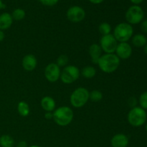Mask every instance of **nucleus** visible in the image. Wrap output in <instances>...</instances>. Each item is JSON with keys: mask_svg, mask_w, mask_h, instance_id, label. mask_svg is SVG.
I'll use <instances>...</instances> for the list:
<instances>
[{"mask_svg": "<svg viewBox=\"0 0 147 147\" xmlns=\"http://www.w3.org/2000/svg\"><path fill=\"white\" fill-rule=\"evenodd\" d=\"M139 104L140 107L144 109L145 111L147 110V91L144 92L139 97Z\"/></svg>", "mask_w": 147, "mask_h": 147, "instance_id": "25", "label": "nucleus"}, {"mask_svg": "<svg viewBox=\"0 0 147 147\" xmlns=\"http://www.w3.org/2000/svg\"><path fill=\"white\" fill-rule=\"evenodd\" d=\"M66 16L69 21L73 23H78L86 17V11L80 6H72L67 9Z\"/></svg>", "mask_w": 147, "mask_h": 147, "instance_id": "9", "label": "nucleus"}, {"mask_svg": "<svg viewBox=\"0 0 147 147\" xmlns=\"http://www.w3.org/2000/svg\"><path fill=\"white\" fill-rule=\"evenodd\" d=\"M98 30L99 32L102 34V36L107 35L111 32V26L109 23L103 22L99 25Z\"/></svg>", "mask_w": 147, "mask_h": 147, "instance_id": "22", "label": "nucleus"}, {"mask_svg": "<svg viewBox=\"0 0 147 147\" xmlns=\"http://www.w3.org/2000/svg\"><path fill=\"white\" fill-rule=\"evenodd\" d=\"M80 71L75 65H67L63 68L60 74V80L65 84H71L79 78Z\"/></svg>", "mask_w": 147, "mask_h": 147, "instance_id": "7", "label": "nucleus"}, {"mask_svg": "<svg viewBox=\"0 0 147 147\" xmlns=\"http://www.w3.org/2000/svg\"><path fill=\"white\" fill-rule=\"evenodd\" d=\"M103 98V94L98 90H93L89 93V99L93 102H99Z\"/></svg>", "mask_w": 147, "mask_h": 147, "instance_id": "23", "label": "nucleus"}, {"mask_svg": "<svg viewBox=\"0 0 147 147\" xmlns=\"http://www.w3.org/2000/svg\"><path fill=\"white\" fill-rule=\"evenodd\" d=\"M4 37H5V34H4V31H2V30H0V42L4 40Z\"/></svg>", "mask_w": 147, "mask_h": 147, "instance_id": "33", "label": "nucleus"}, {"mask_svg": "<svg viewBox=\"0 0 147 147\" xmlns=\"http://www.w3.org/2000/svg\"><path fill=\"white\" fill-rule=\"evenodd\" d=\"M131 42L134 46L136 47H143L147 43V38L143 34H136L131 37Z\"/></svg>", "mask_w": 147, "mask_h": 147, "instance_id": "17", "label": "nucleus"}, {"mask_svg": "<svg viewBox=\"0 0 147 147\" xmlns=\"http://www.w3.org/2000/svg\"><path fill=\"white\" fill-rule=\"evenodd\" d=\"M129 105H130V106H131L132 108H134L136 106V103H137V100H136V98H131L129 99Z\"/></svg>", "mask_w": 147, "mask_h": 147, "instance_id": "28", "label": "nucleus"}, {"mask_svg": "<svg viewBox=\"0 0 147 147\" xmlns=\"http://www.w3.org/2000/svg\"><path fill=\"white\" fill-rule=\"evenodd\" d=\"M17 147H27V144L25 141H21L17 144Z\"/></svg>", "mask_w": 147, "mask_h": 147, "instance_id": "30", "label": "nucleus"}, {"mask_svg": "<svg viewBox=\"0 0 147 147\" xmlns=\"http://www.w3.org/2000/svg\"><path fill=\"white\" fill-rule=\"evenodd\" d=\"M128 122L134 127H140L146 123L147 113L146 111L140 106L131 108L127 116Z\"/></svg>", "mask_w": 147, "mask_h": 147, "instance_id": "3", "label": "nucleus"}, {"mask_svg": "<svg viewBox=\"0 0 147 147\" xmlns=\"http://www.w3.org/2000/svg\"><path fill=\"white\" fill-rule=\"evenodd\" d=\"M125 17L127 23L137 24L142 22L144 18V12L139 5H132L129 7L125 14Z\"/></svg>", "mask_w": 147, "mask_h": 147, "instance_id": "6", "label": "nucleus"}, {"mask_svg": "<svg viewBox=\"0 0 147 147\" xmlns=\"http://www.w3.org/2000/svg\"><path fill=\"white\" fill-rule=\"evenodd\" d=\"M144 52L145 54L147 55V43L146 44V45L144 47Z\"/></svg>", "mask_w": 147, "mask_h": 147, "instance_id": "35", "label": "nucleus"}, {"mask_svg": "<svg viewBox=\"0 0 147 147\" xmlns=\"http://www.w3.org/2000/svg\"><path fill=\"white\" fill-rule=\"evenodd\" d=\"M129 142V138L123 134H117L111 139V145L112 147H127Z\"/></svg>", "mask_w": 147, "mask_h": 147, "instance_id": "13", "label": "nucleus"}, {"mask_svg": "<svg viewBox=\"0 0 147 147\" xmlns=\"http://www.w3.org/2000/svg\"><path fill=\"white\" fill-rule=\"evenodd\" d=\"M11 15V17H12L13 20L20 21V20H22L25 17L26 12L23 9L17 8V9H15L12 11Z\"/></svg>", "mask_w": 147, "mask_h": 147, "instance_id": "21", "label": "nucleus"}, {"mask_svg": "<svg viewBox=\"0 0 147 147\" xmlns=\"http://www.w3.org/2000/svg\"><path fill=\"white\" fill-rule=\"evenodd\" d=\"M90 2H91L92 4H101L104 0H88Z\"/></svg>", "mask_w": 147, "mask_h": 147, "instance_id": "32", "label": "nucleus"}, {"mask_svg": "<svg viewBox=\"0 0 147 147\" xmlns=\"http://www.w3.org/2000/svg\"><path fill=\"white\" fill-rule=\"evenodd\" d=\"M69 59L66 55H61L59 56L57 59V63L56 64L59 66V67H65L67 66V63H68Z\"/></svg>", "mask_w": 147, "mask_h": 147, "instance_id": "24", "label": "nucleus"}, {"mask_svg": "<svg viewBox=\"0 0 147 147\" xmlns=\"http://www.w3.org/2000/svg\"><path fill=\"white\" fill-rule=\"evenodd\" d=\"M141 30L142 32L147 34V20H144L141 22Z\"/></svg>", "mask_w": 147, "mask_h": 147, "instance_id": "27", "label": "nucleus"}, {"mask_svg": "<svg viewBox=\"0 0 147 147\" xmlns=\"http://www.w3.org/2000/svg\"><path fill=\"white\" fill-rule=\"evenodd\" d=\"M42 4L47 7H53L58 3L59 0H38Z\"/></svg>", "mask_w": 147, "mask_h": 147, "instance_id": "26", "label": "nucleus"}, {"mask_svg": "<svg viewBox=\"0 0 147 147\" xmlns=\"http://www.w3.org/2000/svg\"><path fill=\"white\" fill-rule=\"evenodd\" d=\"M99 68L106 73L116 71L120 65V59L114 53L103 55L98 62Z\"/></svg>", "mask_w": 147, "mask_h": 147, "instance_id": "1", "label": "nucleus"}, {"mask_svg": "<svg viewBox=\"0 0 147 147\" xmlns=\"http://www.w3.org/2000/svg\"><path fill=\"white\" fill-rule=\"evenodd\" d=\"M90 92L85 88L80 87L76 88L72 93L70 101L72 106L76 109H80L84 106L89 100Z\"/></svg>", "mask_w": 147, "mask_h": 147, "instance_id": "5", "label": "nucleus"}, {"mask_svg": "<svg viewBox=\"0 0 147 147\" xmlns=\"http://www.w3.org/2000/svg\"><path fill=\"white\" fill-rule=\"evenodd\" d=\"M5 8V4L3 3L2 0H0V10L2 9Z\"/></svg>", "mask_w": 147, "mask_h": 147, "instance_id": "34", "label": "nucleus"}, {"mask_svg": "<svg viewBox=\"0 0 147 147\" xmlns=\"http://www.w3.org/2000/svg\"><path fill=\"white\" fill-rule=\"evenodd\" d=\"M118 41L116 40L114 36L112 34L103 35L100 40V45L102 51L106 53V54H111L116 51L118 45Z\"/></svg>", "mask_w": 147, "mask_h": 147, "instance_id": "8", "label": "nucleus"}, {"mask_svg": "<svg viewBox=\"0 0 147 147\" xmlns=\"http://www.w3.org/2000/svg\"><path fill=\"white\" fill-rule=\"evenodd\" d=\"M0 146L1 147H14V139L8 134L2 135L0 136Z\"/></svg>", "mask_w": 147, "mask_h": 147, "instance_id": "19", "label": "nucleus"}, {"mask_svg": "<svg viewBox=\"0 0 147 147\" xmlns=\"http://www.w3.org/2000/svg\"><path fill=\"white\" fill-rule=\"evenodd\" d=\"M42 108L46 112H52L55 111L56 107L55 100L50 96H45L40 102Z\"/></svg>", "mask_w": 147, "mask_h": 147, "instance_id": "16", "label": "nucleus"}, {"mask_svg": "<svg viewBox=\"0 0 147 147\" xmlns=\"http://www.w3.org/2000/svg\"><path fill=\"white\" fill-rule=\"evenodd\" d=\"M133 34L132 25L127 22H121L115 27L113 35L119 42H127L133 37Z\"/></svg>", "mask_w": 147, "mask_h": 147, "instance_id": "4", "label": "nucleus"}, {"mask_svg": "<svg viewBox=\"0 0 147 147\" xmlns=\"http://www.w3.org/2000/svg\"><path fill=\"white\" fill-rule=\"evenodd\" d=\"M23 68L27 71H32L36 68L37 65V60L34 55H26L22 61Z\"/></svg>", "mask_w": 147, "mask_h": 147, "instance_id": "12", "label": "nucleus"}, {"mask_svg": "<svg viewBox=\"0 0 147 147\" xmlns=\"http://www.w3.org/2000/svg\"><path fill=\"white\" fill-rule=\"evenodd\" d=\"M130 1L134 5H139V4H142L144 0H130Z\"/></svg>", "mask_w": 147, "mask_h": 147, "instance_id": "31", "label": "nucleus"}, {"mask_svg": "<svg viewBox=\"0 0 147 147\" xmlns=\"http://www.w3.org/2000/svg\"><path fill=\"white\" fill-rule=\"evenodd\" d=\"M29 147H42V146H38V145H32V146H30Z\"/></svg>", "mask_w": 147, "mask_h": 147, "instance_id": "36", "label": "nucleus"}, {"mask_svg": "<svg viewBox=\"0 0 147 147\" xmlns=\"http://www.w3.org/2000/svg\"><path fill=\"white\" fill-rule=\"evenodd\" d=\"M53 120L58 126H66L70 124L74 117L73 111L67 106L57 108L53 113Z\"/></svg>", "mask_w": 147, "mask_h": 147, "instance_id": "2", "label": "nucleus"}, {"mask_svg": "<svg viewBox=\"0 0 147 147\" xmlns=\"http://www.w3.org/2000/svg\"><path fill=\"white\" fill-rule=\"evenodd\" d=\"M115 52L119 59L126 60L131 56L132 47L128 42H119Z\"/></svg>", "mask_w": 147, "mask_h": 147, "instance_id": "11", "label": "nucleus"}, {"mask_svg": "<svg viewBox=\"0 0 147 147\" xmlns=\"http://www.w3.org/2000/svg\"><path fill=\"white\" fill-rule=\"evenodd\" d=\"M45 118L47 120H50L51 119H53V114L51 112H47V113L45 114Z\"/></svg>", "mask_w": 147, "mask_h": 147, "instance_id": "29", "label": "nucleus"}, {"mask_svg": "<svg viewBox=\"0 0 147 147\" xmlns=\"http://www.w3.org/2000/svg\"><path fill=\"white\" fill-rule=\"evenodd\" d=\"M60 67L55 63H50L45 68V77L50 83L57 81L60 79Z\"/></svg>", "mask_w": 147, "mask_h": 147, "instance_id": "10", "label": "nucleus"}, {"mask_svg": "<svg viewBox=\"0 0 147 147\" xmlns=\"http://www.w3.org/2000/svg\"><path fill=\"white\" fill-rule=\"evenodd\" d=\"M88 52L90 58H91L92 63L93 64H98L99 59L102 56V49L100 46L94 43L90 46Z\"/></svg>", "mask_w": 147, "mask_h": 147, "instance_id": "14", "label": "nucleus"}, {"mask_svg": "<svg viewBox=\"0 0 147 147\" xmlns=\"http://www.w3.org/2000/svg\"></svg>", "mask_w": 147, "mask_h": 147, "instance_id": "39", "label": "nucleus"}, {"mask_svg": "<svg viewBox=\"0 0 147 147\" xmlns=\"http://www.w3.org/2000/svg\"><path fill=\"white\" fill-rule=\"evenodd\" d=\"M146 38H147V37H146Z\"/></svg>", "mask_w": 147, "mask_h": 147, "instance_id": "38", "label": "nucleus"}, {"mask_svg": "<svg viewBox=\"0 0 147 147\" xmlns=\"http://www.w3.org/2000/svg\"><path fill=\"white\" fill-rule=\"evenodd\" d=\"M145 129H146V131H147V123L146 124V126H145Z\"/></svg>", "mask_w": 147, "mask_h": 147, "instance_id": "37", "label": "nucleus"}, {"mask_svg": "<svg viewBox=\"0 0 147 147\" xmlns=\"http://www.w3.org/2000/svg\"><path fill=\"white\" fill-rule=\"evenodd\" d=\"M13 23V19L8 12H4L0 14V30H7L10 28Z\"/></svg>", "mask_w": 147, "mask_h": 147, "instance_id": "15", "label": "nucleus"}, {"mask_svg": "<svg viewBox=\"0 0 147 147\" xmlns=\"http://www.w3.org/2000/svg\"><path fill=\"white\" fill-rule=\"evenodd\" d=\"M17 111H18L19 114L23 117H26V116H28L30 112V106H29L28 103L24 100L20 101L17 105Z\"/></svg>", "mask_w": 147, "mask_h": 147, "instance_id": "18", "label": "nucleus"}, {"mask_svg": "<svg viewBox=\"0 0 147 147\" xmlns=\"http://www.w3.org/2000/svg\"><path fill=\"white\" fill-rule=\"evenodd\" d=\"M96 74V70L93 66H86L83 67L81 71V75L83 77L86 78L87 79L93 78L95 77Z\"/></svg>", "mask_w": 147, "mask_h": 147, "instance_id": "20", "label": "nucleus"}]
</instances>
